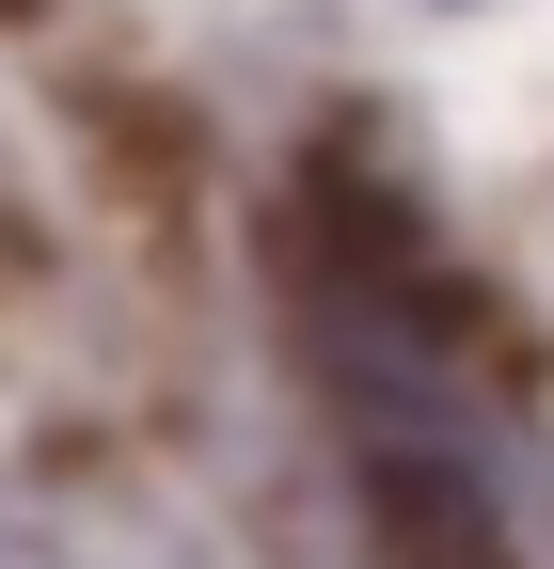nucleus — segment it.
Here are the masks:
<instances>
[{
  "label": "nucleus",
  "instance_id": "obj_1",
  "mask_svg": "<svg viewBox=\"0 0 554 569\" xmlns=\"http://www.w3.org/2000/svg\"><path fill=\"white\" fill-rule=\"evenodd\" d=\"M0 569H238V553L127 459H32L0 475Z\"/></svg>",
  "mask_w": 554,
  "mask_h": 569
},
{
  "label": "nucleus",
  "instance_id": "obj_2",
  "mask_svg": "<svg viewBox=\"0 0 554 569\" xmlns=\"http://www.w3.org/2000/svg\"><path fill=\"white\" fill-rule=\"evenodd\" d=\"M444 17H475V0H444Z\"/></svg>",
  "mask_w": 554,
  "mask_h": 569
}]
</instances>
